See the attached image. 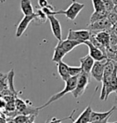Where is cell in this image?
Listing matches in <instances>:
<instances>
[{
    "instance_id": "obj_12",
    "label": "cell",
    "mask_w": 117,
    "mask_h": 123,
    "mask_svg": "<svg viewBox=\"0 0 117 123\" xmlns=\"http://www.w3.org/2000/svg\"><path fill=\"white\" fill-rule=\"evenodd\" d=\"M93 32L95 35L96 39L100 42V43H102L107 49H108L110 48V39H111V33L107 31H100L98 32Z\"/></svg>"
},
{
    "instance_id": "obj_16",
    "label": "cell",
    "mask_w": 117,
    "mask_h": 123,
    "mask_svg": "<svg viewBox=\"0 0 117 123\" xmlns=\"http://www.w3.org/2000/svg\"><path fill=\"white\" fill-rule=\"evenodd\" d=\"M112 92H117V63L116 62V67H115L112 77L111 80V82L108 85V87L106 89V97L105 101H107V97Z\"/></svg>"
},
{
    "instance_id": "obj_30",
    "label": "cell",
    "mask_w": 117,
    "mask_h": 123,
    "mask_svg": "<svg viewBox=\"0 0 117 123\" xmlns=\"http://www.w3.org/2000/svg\"><path fill=\"white\" fill-rule=\"evenodd\" d=\"M112 11H113L115 13H116V14H117V5H115L114 8H113V10H112Z\"/></svg>"
},
{
    "instance_id": "obj_18",
    "label": "cell",
    "mask_w": 117,
    "mask_h": 123,
    "mask_svg": "<svg viewBox=\"0 0 117 123\" xmlns=\"http://www.w3.org/2000/svg\"><path fill=\"white\" fill-rule=\"evenodd\" d=\"M36 115H26V114H19L12 119L9 120L8 122L14 123H32L35 122Z\"/></svg>"
},
{
    "instance_id": "obj_5",
    "label": "cell",
    "mask_w": 117,
    "mask_h": 123,
    "mask_svg": "<svg viewBox=\"0 0 117 123\" xmlns=\"http://www.w3.org/2000/svg\"><path fill=\"white\" fill-rule=\"evenodd\" d=\"M114 25L110 22V20L106 18L100 19L94 23H90L88 27V29L91 31H111Z\"/></svg>"
},
{
    "instance_id": "obj_10",
    "label": "cell",
    "mask_w": 117,
    "mask_h": 123,
    "mask_svg": "<svg viewBox=\"0 0 117 123\" xmlns=\"http://www.w3.org/2000/svg\"><path fill=\"white\" fill-rule=\"evenodd\" d=\"M36 18V14L34 13L33 15H24L23 18H22V20L19 22V25L17 27V29H16V32H15V36L17 38H19V37L22 36V35L24 33V31H26L27 28L28 27L30 23L33 20H35Z\"/></svg>"
},
{
    "instance_id": "obj_28",
    "label": "cell",
    "mask_w": 117,
    "mask_h": 123,
    "mask_svg": "<svg viewBox=\"0 0 117 123\" xmlns=\"http://www.w3.org/2000/svg\"><path fill=\"white\" fill-rule=\"evenodd\" d=\"M103 2H104L105 9H106L108 12H110V11H111L113 10L115 4L113 3V2H112L111 0H103Z\"/></svg>"
},
{
    "instance_id": "obj_24",
    "label": "cell",
    "mask_w": 117,
    "mask_h": 123,
    "mask_svg": "<svg viewBox=\"0 0 117 123\" xmlns=\"http://www.w3.org/2000/svg\"><path fill=\"white\" fill-rule=\"evenodd\" d=\"M91 1H92L94 10H95V11L104 10L105 9L103 0H91ZM105 10H106V9H105Z\"/></svg>"
},
{
    "instance_id": "obj_21",
    "label": "cell",
    "mask_w": 117,
    "mask_h": 123,
    "mask_svg": "<svg viewBox=\"0 0 117 123\" xmlns=\"http://www.w3.org/2000/svg\"><path fill=\"white\" fill-rule=\"evenodd\" d=\"M108 11L107 10H101V11H94V13L91 15V18H90V23H94L95 21H98L100 19H102L104 18L107 17L108 15Z\"/></svg>"
},
{
    "instance_id": "obj_26",
    "label": "cell",
    "mask_w": 117,
    "mask_h": 123,
    "mask_svg": "<svg viewBox=\"0 0 117 123\" xmlns=\"http://www.w3.org/2000/svg\"><path fill=\"white\" fill-rule=\"evenodd\" d=\"M83 72V69L80 67H72V66H69V73H70V75L71 76H79L80 73Z\"/></svg>"
},
{
    "instance_id": "obj_9",
    "label": "cell",
    "mask_w": 117,
    "mask_h": 123,
    "mask_svg": "<svg viewBox=\"0 0 117 123\" xmlns=\"http://www.w3.org/2000/svg\"><path fill=\"white\" fill-rule=\"evenodd\" d=\"M117 110V107L112 106V108L107 112H94L91 113V118L90 123H98V122H107V119L111 117V115Z\"/></svg>"
},
{
    "instance_id": "obj_1",
    "label": "cell",
    "mask_w": 117,
    "mask_h": 123,
    "mask_svg": "<svg viewBox=\"0 0 117 123\" xmlns=\"http://www.w3.org/2000/svg\"><path fill=\"white\" fill-rule=\"evenodd\" d=\"M78 76H71V77L68 79L67 80L65 81L66 85H65V87H64V89L62 90L61 92H58V93H56L54 95H52V96L50 97L49 100L47 101V103H45L44 105H43L42 106H40V107H39V110H42V109L47 107L49 105H51V103H53V102L58 101L59 99H60L61 97H63L64 95L67 94V92H72V91L75 89V87H76V83H77V80H78Z\"/></svg>"
},
{
    "instance_id": "obj_11",
    "label": "cell",
    "mask_w": 117,
    "mask_h": 123,
    "mask_svg": "<svg viewBox=\"0 0 117 123\" xmlns=\"http://www.w3.org/2000/svg\"><path fill=\"white\" fill-rule=\"evenodd\" d=\"M47 19L51 24V31L54 36L58 39V41L62 40V27L59 19L54 15H47Z\"/></svg>"
},
{
    "instance_id": "obj_13",
    "label": "cell",
    "mask_w": 117,
    "mask_h": 123,
    "mask_svg": "<svg viewBox=\"0 0 117 123\" xmlns=\"http://www.w3.org/2000/svg\"><path fill=\"white\" fill-rule=\"evenodd\" d=\"M95 60L89 54L85 55V56L80 58L79 62H80V65H81L83 71L91 74V68H92L94 64H95Z\"/></svg>"
},
{
    "instance_id": "obj_22",
    "label": "cell",
    "mask_w": 117,
    "mask_h": 123,
    "mask_svg": "<svg viewBox=\"0 0 117 123\" xmlns=\"http://www.w3.org/2000/svg\"><path fill=\"white\" fill-rule=\"evenodd\" d=\"M14 76H15V71H14V69H11L7 73V78L9 81V89H11V91L12 92L15 96H17L18 92L15 90V85H14Z\"/></svg>"
},
{
    "instance_id": "obj_29",
    "label": "cell",
    "mask_w": 117,
    "mask_h": 123,
    "mask_svg": "<svg viewBox=\"0 0 117 123\" xmlns=\"http://www.w3.org/2000/svg\"><path fill=\"white\" fill-rule=\"evenodd\" d=\"M38 3H39V6L41 8L47 7V6L51 5V4L48 3V0H38Z\"/></svg>"
},
{
    "instance_id": "obj_6",
    "label": "cell",
    "mask_w": 117,
    "mask_h": 123,
    "mask_svg": "<svg viewBox=\"0 0 117 123\" xmlns=\"http://www.w3.org/2000/svg\"><path fill=\"white\" fill-rule=\"evenodd\" d=\"M107 60L108 59L95 61V64H94L92 68H91V76H92L96 81H98V82H100V81H102L103 80L105 66H106Z\"/></svg>"
},
{
    "instance_id": "obj_17",
    "label": "cell",
    "mask_w": 117,
    "mask_h": 123,
    "mask_svg": "<svg viewBox=\"0 0 117 123\" xmlns=\"http://www.w3.org/2000/svg\"><path fill=\"white\" fill-rule=\"evenodd\" d=\"M92 109L90 105H88L85 110H84L81 114L77 117L75 121V123H90L91 118V113H92Z\"/></svg>"
},
{
    "instance_id": "obj_8",
    "label": "cell",
    "mask_w": 117,
    "mask_h": 123,
    "mask_svg": "<svg viewBox=\"0 0 117 123\" xmlns=\"http://www.w3.org/2000/svg\"><path fill=\"white\" fill-rule=\"evenodd\" d=\"M84 44H86L88 47L89 55H90L95 60V61H98V60H105V59H108V58H107V55L105 54V53L103 52L100 48L95 47V46L94 45L90 40L84 41Z\"/></svg>"
},
{
    "instance_id": "obj_7",
    "label": "cell",
    "mask_w": 117,
    "mask_h": 123,
    "mask_svg": "<svg viewBox=\"0 0 117 123\" xmlns=\"http://www.w3.org/2000/svg\"><path fill=\"white\" fill-rule=\"evenodd\" d=\"M90 37H91V31H89L88 29L75 30H75L70 29L67 39L81 41V42L84 43V41L90 40Z\"/></svg>"
},
{
    "instance_id": "obj_23",
    "label": "cell",
    "mask_w": 117,
    "mask_h": 123,
    "mask_svg": "<svg viewBox=\"0 0 117 123\" xmlns=\"http://www.w3.org/2000/svg\"><path fill=\"white\" fill-rule=\"evenodd\" d=\"M35 13L36 14V18H35V19H38L39 21L42 22V23L45 22L46 20H47V15L44 13V11H43L42 8H41V9H37Z\"/></svg>"
},
{
    "instance_id": "obj_15",
    "label": "cell",
    "mask_w": 117,
    "mask_h": 123,
    "mask_svg": "<svg viewBox=\"0 0 117 123\" xmlns=\"http://www.w3.org/2000/svg\"><path fill=\"white\" fill-rule=\"evenodd\" d=\"M57 70H58L59 75L60 76L61 79L64 82L71 77L69 73V65H67L64 62L60 61L59 63H57Z\"/></svg>"
},
{
    "instance_id": "obj_25",
    "label": "cell",
    "mask_w": 117,
    "mask_h": 123,
    "mask_svg": "<svg viewBox=\"0 0 117 123\" xmlns=\"http://www.w3.org/2000/svg\"><path fill=\"white\" fill-rule=\"evenodd\" d=\"M5 111L6 112H15L16 110V104H15V100H11L10 101L6 102V105L5 107Z\"/></svg>"
},
{
    "instance_id": "obj_19",
    "label": "cell",
    "mask_w": 117,
    "mask_h": 123,
    "mask_svg": "<svg viewBox=\"0 0 117 123\" xmlns=\"http://www.w3.org/2000/svg\"><path fill=\"white\" fill-rule=\"evenodd\" d=\"M67 55V52L63 50V48L61 47L60 44L58 43L54 49V54L53 57H52V61L56 62V63H59V62L62 61L63 58Z\"/></svg>"
},
{
    "instance_id": "obj_27",
    "label": "cell",
    "mask_w": 117,
    "mask_h": 123,
    "mask_svg": "<svg viewBox=\"0 0 117 123\" xmlns=\"http://www.w3.org/2000/svg\"><path fill=\"white\" fill-rule=\"evenodd\" d=\"M108 19L110 20V22L113 25H116L117 24V14L115 13L113 11H110L107 15V17Z\"/></svg>"
},
{
    "instance_id": "obj_14",
    "label": "cell",
    "mask_w": 117,
    "mask_h": 123,
    "mask_svg": "<svg viewBox=\"0 0 117 123\" xmlns=\"http://www.w3.org/2000/svg\"><path fill=\"white\" fill-rule=\"evenodd\" d=\"M58 43L60 44L61 47L63 48V50L67 52V54L68 52H72L75 47L84 43L83 42H81V41L73 40V39H64V40H60V41H59Z\"/></svg>"
},
{
    "instance_id": "obj_4",
    "label": "cell",
    "mask_w": 117,
    "mask_h": 123,
    "mask_svg": "<svg viewBox=\"0 0 117 123\" xmlns=\"http://www.w3.org/2000/svg\"><path fill=\"white\" fill-rule=\"evenodd\" d=\"M85 5L83 3H78L75 0H72V3L68 6L67 10H59L57 11V15H65L67 18L70 20H75L77 15L83 10Z\"/></svg>"
},
{
    "instance_id": "obj_2",
    "label": "cell",
    "mask_w": 117,
    "mask_h": 123,
    "mask_svg": "<svg viewBox=\"0 0 117 123\" xmlns=\"http://www.w3.org/2000/svg\"><path fill=\"white\" fill-rule=\"evenodd\" d=\"M115 67H116V62L112 60L108 59L106 64L104 73V77H103V84H102V90L101 94H100V100H104L105 101V97H106V89L108 87V85L111 82L112 74H113Z\"/></svg>"
},
{
    "instance_id": "obj_3",
    "label": "cell",
    "mask_w": 117,
    "mask_h": 123,
    "mask_svg": "<svg viewBox=\"0 0 117 123\" xmlns=\"http://www.w3.org/2000/svg\"><path fill=\"white\" fill-rule=\"evenodd\" d=\"M90 73L83 71L78 76L76 87L72 91V95L75 98H78L84 93L89 82H90Z\"/></svg>"
},
{
    "instance_id": "obj_31",
    "label": "cell",
    "mask_w": 117,
    "mask_h": 123,
    "mask_svg": "<svg viewBox=\"0 0 117 123\" xmlns=\"http://www.w3.org/2000/svg\"><path fill=\"white\" fill-rule=\"evenodd\" d=\"M112 2H113V3L115 5H117V0H111Z\"/></svg>"
},
{
    "instance_id": "obj_20",
    "label": "cell",
    "mask_w": 117,
    "mask_h": 123,
    "mask_svg": "<svg viewBox=\"0 0 117 123\" xmlns=\"http://www.w3.org/2000/svg\"><path fill=\"white\" fill-rule=\"evenodd\" d=\"M20 8L24 15H31L35 13L31 0H21Z\"/></svg>"
}]
</instances>
